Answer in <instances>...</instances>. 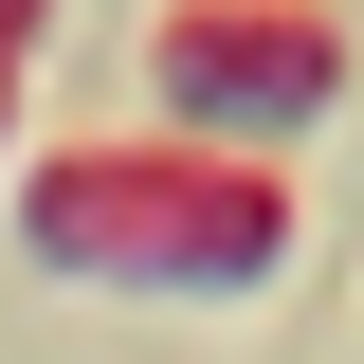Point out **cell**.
I'll list each match as a JSON object with an SVG mask.
<instances>
[{
  "label": "cell",
  "instance_id": "6da1fadb",
  "mask_svg": "<svg viewBox=\"0 0 364 364\" xmlns=\"http://www.w3.org/2000/svg\"><path fill=\"white\" fill-rule=\"evenodd\" d=\"M37 255L55 273H164V291H237L291 255V182L237 146H73L37 182Z\"/></svg>",
  "mask_w": 364,
  "mask_h": 364
},
{
  "label": "cell",
  "instance_id": "7a4b0ae2",
  "mask_svg": "<svg viewBox=\"0 0 364 364\" xmlns=\"http://www.w3.org/2000/svg\"><path fill=\"white\" fill-rule=\"evenodd\" d=\"M146 55H164V109H182V128H237V164L346 91L328 0H164V37H146Z\"/></svg>",
  "mask_w": 364,
  "mask_h": 364
}]
</instances>
